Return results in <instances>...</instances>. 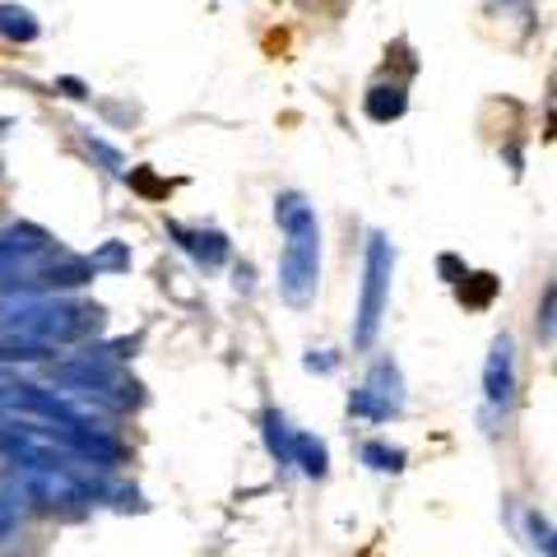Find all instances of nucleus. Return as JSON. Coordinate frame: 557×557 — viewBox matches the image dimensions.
<instances>
[{
	"label": "nucleus",
	"mask_w": 557,
	"mask_h": 557,
	"mask_svg": "<svg viewBox=\"0 0 557 557\" xmlns=\"http://www.w3.org/2000/svg\"><path fill=\"white\" fill-rule=\"evenodd\" d=\"M493 293H497V278L493 274H469L465 284H460V302L465 307H487V302H493Z\"/></svg>",
	"instance_id": "2eb2a0df"
},
{
	"label": "nucleus",
	"mask_w": 557,
	"mask_h": 557,
	"mask_svg": "<svg viewBox=\"0 0 557 557\" xmlns=\"http://www.w3.org/2000/svg\"><path fill=\"white\" fill-rule=\"evenodd\" d=\"M544 339H557V288H548V307H544V325H539Z\"/></svg>",
	"instance_id": "f3484780"
},
{
	"label": "nucleus",
	"mask_w": 557,
	"mask_h": 557,
	"mask_svg": "<svg viewBox=\"0 0 557 557\" xmlns=\"http://www.w3.org/2000/svg\"><path fill=\"white\" fill-rule=\"evenodd\" d=\"M0 325H10L28 339H42V344L57 348V344H75L84 335H94V330L102 325V307L20 293V298H0Z\"/></svg>",
	"instance_id": "f03ea898"
},
{
	"label": "nucleus",
	"mask_w": 557,
	"mask_h": 557,
	"mask_svg": "<svg viewBox=\"0 0 557 557\" xmlns=\"http://www.w3.org/2000/svg\"><path fill=\"white\" fill-rule=\"evenodd\" d=\"M274 219L284 233V256H278V293L288 307H307L321 284V223L298 190L274 200Z\"/></svg>",
	"instance_id": "f257e3e1"
},
{
	"label": "nucleus",
	"mask_w": 557,
	"mask_h": 557,
	"mask_svg": "<svg viewBox=\"0 0 557 557\" xmlns=\"http://www.w3.org/2000/svg\"><path fill=\"white\" fill-rule=\"evenodd\" d=\"M47 247H51V237L42 228H33V223H14V228H5L0 233V278H10L20 265L38 260Z\"/></svg>",
	"instance_id": "0eeeda50"
},
{
	"label": "nucleus",
	"mask_w": 557,
	"mask_h": 557,
	"mask_svg": "<svg viewBox=\"0 0 557 557\" xmlns=\"http://www.w3.org/2000/svg\"><path fill=\"white\" fill-rule=\"evenodd\" d=\"M14 487L47 511H75V507H84V502H94L89 474L57 469V465H14Z\"/></svg>",
	"instance_id": "20e7f679"
},
{
	"label": "nucleus",
	"mask_w": 557,
	"mask_h": 557,
	"mask_svg": "<svg viewBox=\"0 0 557 557\" xmlns=\"http://www.w3.org/2000/svg\"><path fill=\"white\" fill-rule=\"evenodd\" d=\"M399 405H405V386H399L395 362H376L372 376L362 381V391H354V399H348V409L362 418H391L399 413Z\"/></svg>",
	"instance_id": "39448f33"
},
{
	"label": "nucleus",
	"mask_w": 557,
	"mask_h": 557,
	"mask_svg": "<svg viewBox=\"0 0 557 557\" xmlns=\"http://www.w3.org/2000/svg\"><path fill=\"white\" fill-rule=\"evenodd\" d=\"M0 38L33 42V38H38V20H33L24 5H0Z\"/></svg>",
	"instance_id": "9b49d317"
},
{
	"label": "nucleus",
	"mask_w": 557,
	"mask_h": 557,
	"mask_svg": "<svg viewBox=\"0 0 557 557\" xmlns=\"http://www.w3.org/2000/svg\"><path fill=\"white\" fill-rule=\"evenodd\" d=\"M525 530H530V539H534V548H544L548 557H557V525H553L548 516L530 511V516H525Z\"/></svg>",
	"instance_id": "dca6fc26"
},
{
	"label": "nucleus",
	"mask_w": 557,
	"mask_h": 557,
	"mask_svg": "<svg viewBox=\"0 0 557 557\" xmlns=\"http://www.w3.org/2000/svg\"><path fill=\"white\" fill-rule=\"evenodd\" d=\"M172 237L182 242V247L196 256V260H205V265H223L228 260V242H223L219 233H196V228H172Z\"/></svg>",
	"instance_id": "1a4fd4ad"
},
{
	"label": "nucleus",
	"mask_w": 557,
	"mask_h": 557,
	"mask_svg": "<svg viewBox=\"0 0 557 557\" xmlns=\"http://www.w3.org/2000/svg\"><path fill=\"white\" fill-rule=\"evenodd\" d=\"M516 395V344L511 335H497L483 362V399L487 409H507Z\"/></svg>",
	"instance_id": "423d86ee"
},
{
	"label": "nucleus",
	"mask_w": 557,
	"mask_h": 557,
	"mask_svg": "<svg viewBox=\"0 0 557 557\" xmlns=\"http://www.w3.org/2000/svg\"><path fill=\"white\" fill-rule=\"evenodd\" d=\"M265 446H270V456L278 465H293V432H288V423H284V413L278 409L265 413Z\"/></svg>",
	"instance_id": "ddd939ff"
},
{
	"label": "nucleus",
	"mask_w": 557,
	"mask_h": 557,
	"mask_svg": "<svg viewBox=\"0 0 557 557\" xmlns=\"http://www.w3.org/2000/svg\"><path fill=\"white\" fill-rule=\"evenodd\" d=\"M362 460H368L372 469H381V474H395V469H405V450L386 446V442H368L362 446Z\"/></svg>",
	"instance_id": "4468645a"
},
{
	"label": "nucleus",
	"mask_w": 557,
	"mask_h": 557,
	"mask_svg": "<svg viewBox=\"0 0 557 557\" xmlns=\"http://www.w3.org/2000/svg\"><path fill=\"white\" fill-rule=\"evenodd\" d=\"M94 265H126V251H121V247H108L102 256H94Z\"/></svg>",
	"instance_id": "a211bd4d"
},
{
	"label": "nucleus",
	"mask_w": 557,
	"mask_h": 557,
	"mask_svg": "<svg viewBox=\"0 0 557 557\" xmlns=\"http://www.w3.org/2000/svg\"><path fill=\"white\" fill-rule=\"evenodd\" d=\"M399 112H405V89H399V84H376V89L368 94V116L372 121H395Z\"/></svg>",
	"instance_id": "f8f14e48"
},
{
	"label": "nucleus",
	"mask_w": 557,
	"mask_h": 557,
	"mask_svg": "<svg viewBox=\"0 0 557 557\" xmlns=\"http://www.w3.org/2000/svg\"><path fill=\"white\" fill-rule=\"evenodd\" d=\"M391 270H395V251L386 233L368 237V260H362V293H358V321H354V348H372L381 317L391 302Z\"/></svg>",
	"instance_id": "7ed1b4c3"
},
{
	"label": "nucleus",
	"mask_w": 557,
	"mask_h": 557,
	"mask_svg": "<svg viewBox=\"0 0 557 557\" xmlns=\"http://www.w3.org/2000/svg\"><path fill=\"white\" fill-rule=\"evenodd\" d=\"M293 465H298L307 479H325V469H330L325 446L317 437H307V432H298V437H293Z\"/></svg>",
	"instance_id": "9d476101"
},
{
	"label": "nucleus",
	"mask_w": 557,
	"mask_h": 557,
	"mask_svg": "<svg viewBox=\"0 0 557 557\" xmlns=\"http://www.w3.org/2000/svg\"><path fill=\"white\" fill-rule=\"evenodd\" d=\"M47 358H51V344L28 339L20 330L0 325V368H14V362H47Z\"/></svg>",
	"instance_id": "6e6552de"
}]
</instances>
